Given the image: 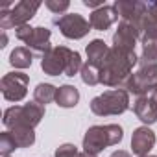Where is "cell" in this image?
<instances>
[{
	"label": "cell",
	"mask_w": 157,
	"mask_h": 157,
	"mask_svg": "<svg viewBox=\"0 0 157 157\" xmlns=\"http://www.w3.org/2000/svg\"><path fill=\"white\" fill-rule=\"evenodd\" d=\"M139 63V57L131 50L122 48H109V54L100 67V83L107 87H118L126 83V80L131 76V68Z\"/></svg>",
	"instance_id": "6da1fadb"
},
{
	"label": "cell",
	"mask_w": 157,
	"mask_h": 157,
	"mask_svg": "<svg viewBox=\"0 0 157 157\" xmlns=\"http://www.w3.org/2000/svg\"><path fill=\"white\" fill-rule=\"evenodd\" d=\"M41 67H43V70L48 76L65 74L68 78L76 76L78 72L83 68L80 54L70 50V48H67V46H54L48 54L43 56Z\"/></svg>",
	"instance_id": "7a4b0ae2"
},
{
	"label": "cell",
	"mask_w": 157,
	"mask_h": 157,
	"mask_svg": "<svg viewBox=\"0 0 157 157\" xmlns=\"http://www.w3.org/2000/svg\"><path fill=\"white\" fill-rule=\"evenodd\" d=\"M124 131L118 124H105V126H93L87 129L83 137V151L87 153H100L107 146H115L122 140Z\"/></svg>",
	"instance_id": "3957f363"
},
{
	"label": "cell",
	"mask_w": 157,
	"mask_h": 157,
	"mask_svg": "<svg viewBox=\"0 0 157 157\" xmlns=\"http://www.w3.org/2000/svg\"><path fill=\"white\" fill-rule=\"evenodd\" d=\"M41 8V2H30V0H22L19 4H4L0 6V28L2 32L10 28H21L28 24V21L37 13Z\"/></svg>",
	"instance_id": "277c9868"
},
{
	"label": "cell",
	"mask_w": 157,
	"mask_h": 157,
	"mask_svg": "<svg viewBox=\"0 0 157 157\" xmlns=\"http://www.w3.org/2000/svg\"><path fill=\"white\" fill-rule=\"evenodd\" d=\"M129 107V93L124 89H113L105 91L104 94L93 98L91 111L98 117H109V115H122Z\"/></svg>",
	"instance_id": "5b68a950"
},
{
	"label": "cell",
	"mask_w": 157,
	"mask_h": 157,
	"mask_svg": "<svg viewBox=\"0 0 157 157\" xmlns=\"http://www.w3.org/2000/svg\"><path fill=\"white\" fill-rule=\"evenodd\" d=\"M44 117V107L32 102L24 105H13L4 111V126L8 129L24 126V128H35L41 118Z\"/></svg>",
	"instance_id": "8992f818"
},
{
	"label": "cell",
	"mask_w": 157,
	"mask_h": 157,
	"mask_svg": "<svg viewBox=\"0 0 157 157\" xmlns=\"http://www.w3.org/2000/svg\"><path fill=\"white\" fill-rule=\"evenodd\" d=\"M15 35L19 41L26 43V48H30L33 54H39V56H44L52 50L50 46V30L44 28V26H37V28H32L28 24L21 26L15 30Z\"/></svg>",
	"instance_id": "52a82bcc"
},
{
	"label": "cell",
	"mask_w": 157,
	"mask_h": 157,
	"mask_svg": "<svg viewBox=\"0 0 157 157\" xmlns=\"http://www.w3.org/2000/svg\"><path fill=\"white\" fill-rule=\"evenodd\" d=\"M155 83H157V63H151V65H140L139 70L126 80L122 89L137 96H142Z\"/></svg>",
	"instance_id": "ba28073f"
},
{
	"label": "cell",
	"mask_w": 157,
	"mask_h": 157,
	"mask_svg": "<svg viewBox=\"0 0 157 157\" xmlns=\"http://www.w3.org/2000/svg\"><path fill=\"white\" fill-rule=\"evenodd\" d=\"M54 26L59 28V32L67 39H82L91 32V22L85 21L80 13H67L54 17Z\"/></svg>",
	"instance_id": "9c48e42d"
},
{
	"label": "cell",
	"mask_w": 157,
	"mask_h": 157,
	"mask_svg": "<svg viewBox=\"0 0 157 157\" xmlns=\"http://www.w3.org/2000/svg\"><path fill=\"white\" fill-rule=\"evenodd\" d=\"M28 83H30V78L22 72H10L2 78V94L6 100L10 102H21L26 93H28Z\"/></svg>",
	"instance_id": "30bf717a"
},
{
	"label": "cell",
	"mask_w": 157,
	"mask_h": 157,
	"mask_svg": "<svg viewBox=\"0 0 157 157\" xmlns=\"http://www.w3.org/2000/svg\"><path fill=\"white\" fill-rule=\"evenodd\" d=\"M113 6L118 13L120 21L131 22L137 28H140V32H142V22L148 15V10H146L144 2H137V0H118Z\"/></svg>",
	"instance_id": "8fae6325"
},
{
	"label": "cell",
	"mask_w": 157,
	"mask_h": 157,
	"mask_svg": "<svg viewBox=\"0 0 157 157\" xmlns=\"http://www.w3.org/2000/svg\"><path fill=\"white\" fill-rule=\"evenodd\" d=\"M139 39H142L140 28H137V26L131 24V22L120 21L118 30H117L115 35H113V46H115V48H122V50H131V52H135V43H137Z\"/></svg>",
	"instance_id": "7c38bea8"
},
{
	"label": "cell",
	"mask_w": 157,
	"mask_h": 157,
	"mask_svg": "<svg viewBox=\"0 0 157 157\" xmlns=\"http://www.w3.org/2000/svg\"><path fill=\"white\" fill-rule=\"evenodd\" d=\"M155 146V133L148 128V126H142V128H137L133 131V137H131V150L135 155L142 157V155H148V151Z\"/></svg>",
	"instance_id": "4fadbf2b"
},
{
	"label": "cell",
	"mask_w": 157,
	"mask_h": 157,
	"mask_svg": "<svg viewBox=\"0 0 157 157\" xmlns=\"http://www.w3.org/2000/svg\"><path fill=\"white\" fill-rule=\"evenodd\" d=\"M133 111H135V115H137L144 124H153V122H157V104H155V100H153L150 94H146V93L137 98V102H135V105H133Z\"/></svg>",
	"instance_id": "5bb4252c"
},
{
	"label": "cell",
	"mask_w": 157,
	"mask_h": 157,
	"mask_svg": "<svg viewBox=\"0 0 157 157\" xmlns=\"http://www.w3.org/2000/svg\"><path fill=\"white\" fill-rule=\"evenodd\" d=\"M118 21V13L115 10V6H104L100 10H94L91 13V28L94 30H100V32H105L111 24H115Z\"/></svg>",
	"instance_id": "9a60e30c"
},
{
	"label": "cell",
	"mask_w": 157,
	"mask_h": 157,
	"mask_svg": "<svg viewBox=\"0 0 157 157\" xmlns=\"http://www.w3.org/2000/svg\"><path fill=\"white\" fill-rule=\"evenodd\" d=\"M107 54H109L107 44H105L102 39H94V41H91V44L87 46V57H89L87 63H91V65H94V67L100 68V67L104 65Z\"/></svg>",
	"instance_id": "2e32d148"
},
{
	"label": "cell",
	"mask_w": 157,
	"mask_h": 157,
	"mask_svg": "<svg viewBox=\"0 0 157 157\" xmlns=\"http://www.w3.org/2000/svg\"><path fill=\"white\" fill-rule=\"evenodd\" d=\"M80 100V93L74 85H63L56 93V102L59 107H74Z\"/></svg>",
	"instance_id": "e0dca14e"
},
{
	"label": "cell",
	"mask_w": 157,
	"mask_h": 157,
	"mask_svg": "<svg viewBox=\"0 0 157 157\" xmlns=\"http://www.w3.org/2000/svg\"><path fill=\"white\" fill-rule=\"evenodd\" d=\"M32 57H33V52L26 46H19L11 52L10 56V63L15 67V68H28L32 65Z\"/></svg>",
	"instance_id": "ac0fdd59"
},
{
	"label": "cell",
	"mask_w": 157,
	"mask_h": 157,
	"mask_svg": "<svg viewBox=\"0 0 157 157\" xmlns=\"http://www.w3.org/2000/svg\"><path fill=\"white\" fill-rule=\"evenodd\" d=\"M56 93H57V89L54 85H50V83H39L35 87V91H33V102L44 107L46 104H50L52 100H56Z\"/></svg>",
	"instance_id": "d6986e66"
},
{
	"label": "cell",
	"mask_w": 157,
	"mask_h": 157,
	"mask_svg": "<svg viewBox=\"0 0 157 157\" xmlns=\"http://www.w3.org/2000/svg\"><path fill=\"white\" fill-rule=\"evenodd\" d=\"M10 133L13 135L15 142L19 148H28L35 142V133H33V128H24V126H19V128H13L10 129Z\"/></svg>",
	"instance_id": "ffe728a7"
},
{
	"label": "cell",
	"mask_w": 157,
	"mask_h": 157,
	"mask_svg": "<svg viewBox=\"0 0 157 157\" xmlns=\"http://www.w3.org/2000/svg\"><path fill=\"white\" fill-rule=\"evenodd\" d=\"M151 63H157V39L142 41V57L139 59V65H151Z\"/></svg>",
	"instance_id": "44dd1931"
},
{
	"label": "cell",
	"mask_w": 157,
	"mask_h": 157,
	"mask_svg": "<svg viewBox=\"0 0 157 157\" xmlns=\"http://www.w3.org/2000/svg\"><path fill=\"white\" fill-rule=\"evenodd\" d=\"M82 80H83V83H87V85H96V83H100V68L94 67V65H91V63H85L83 68H82Z\"/></svg>",
	"instance_id": "7402d4cb"
},
{
	"label": "cell",
	"mask_w": 157,
	"mask_h": 157,
	"mask_svg": "<svg viewBox=\"0 0 157 157\" xmlns=\"http://www.w3.org/2000/svg\"><path fill=\"white\" fill-rule=\"evenodd\" d=\"M19 146H17V142H15V139H13V135L10 133V131H4L2 135H0V151H2V155L4 157H8L13 150H17Z\"/></svg>",
	"instance_id": "603a6c76"
},
{
	"label": "cell",
	"mask_w": 157,
	"mask_h": 157,
	"mask_svg": "<svg viewBox=\"0 0 157 157\" xmlns=\"http://www.w3.org/2000/svg\"><path fill=\"white\" fill-rule=\"evenodd\" d=\"M44 6H46L52 13L59 15V13H63V11H67V10H68L70 2H67V0H61V2H59V0H46Z\"/></svg>",
	"instance_id": "cb8c5ba5"
},
{
	"label": "cell",
	"mask_w": 157,
	"mask_h": 157,
	"mask_svg": "<svg viewBox=\"0 0 157 157\" xmlns=\"http://www.w3.org/2000/svg\"><path fill=\"white\" fill-rule=\"evenodd\" d=\"M78 153L80 151H78V148L74 144H63L56 150V157H76Z\"/></svg>",
	"instance_id": "d4e9b609"
},
{
	"label": "cell",
	"mask_w": 157,
	"mask_h": 157,
	"mask_svg": "<svg viewBox=\"0 0 157 157\" xmlns=\"http://www.w3.org/2000/svg\"><path fill=\"white\" fill-rule=\"evenodd\" d=\"M146 10H148V17L157 22V2H148L146 4Z\"/></svg>",
	"instance_id": "484cf974"
},
{
	"label": "cell",
	"mask_w": 157,
	"mask_h": 157,
	"mask_svg": "<svg viewBox=\"0 0 157 157\" xmlns=\"http://www.w3.org/2000/svg\"><path fill=\"white\" fill-rule=\"evenodd\" d=\"M83 6H87V8H94V10H100V8H104L105 4L102 2V0H83Z\"/></svg>",
	"instance_id": "4316f807"
},
{
	"label": "cell",
	"mask_w": 157,
	"mask_h": 157,
	"mask_svg": "<svg viewBox=\"0 0 157 157\" xmlns=\"http://www.w3.org/2000/svg\"><path fill=\"white\" fill-rule=\"evenodd\" d=\"M146 94H150V96L155 100V104H157V83H155V85H151V87L146 91Z\"/></svg>",
	"instance_id": "83f0119b"
},
{
	"label": "cell",
	"mask_w": 157,
	"mask_h": 157,
	"mask_svg": "<svg viewBox=\"0 0 157 157\" xmlns=\"http://www.w3.org/2000/svg\"><path fill=\"white\" fill-rule=\"evenodd\" d=\"M111 157H131V155L128 151H124V150H117V151L111 153Z\"/></svg>",
	"instance_id": "f1b7e54d"
},
{
	"label": "cell",
	"mask_w": 157,
	"mask_h": 157,
	"mask_svg": "<svg viewBox=\"0 0 157 157\" xmlns=\"http://www.w3.org/2000/svg\"><path fill=\"white\" fill-rule=\"evenodd\" d=\"M76 157H96V155H93V153H87V151H82V153H78Z\"/></svg>",
	"instance_id": "f546056e"
},
{
	"label": "cell",
	"mask_w": 157,
	"mask_h": 157,
	"mask_svg": "<svg viewBox=\"0 0 157 157\" xmlns=\"http://www.w3.org/2000/svg\"><path fill=\"white\" fill-rule=\"evenodd\" d=\"M142 157H155V155H142Z\"/></svg>",
	"instance_id": "4dcf8cb0"
},
{
	"label": "cell",
	"mask_w": 157,
	"mask_h": 157,
	"mask_svg": "<svg viewBox=\"0 0 157 157\" xmlns=\"http://www.w3.org/2000/svg\"><path fill=\"white\" fill-rule=\"evenodd\" d=\"M8 157H10V155H8Z\"/></svg>",
	"instance_id": "1f68e13d"
}]
</instances>
